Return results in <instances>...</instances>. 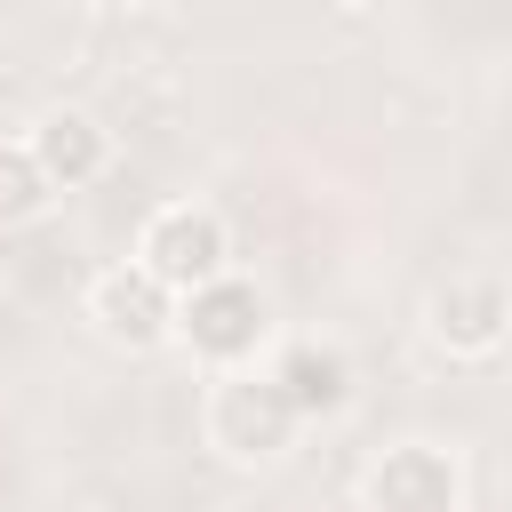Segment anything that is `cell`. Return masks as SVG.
I'll list each match as a JSON object with an SVG mask.
<instances>
[{"instance_id": "8992f818", "label": "cell", "mask_w": 512, "mask_h": 512, "mask_svg": "<svg viewBox=\"0 0 512 512\" xmlns=\"http://www.w3.org/2000/svg\"><path fill=\"white\" fill-rule=\"evenodd\" d=\"M424 328H432L440 352H456V360H488V352L504 344V328H512V296H504L496 272H456V280L432 288Z\"/></svg>"}, {"instance_id": "7a4b0ae2", "label": "cell", "mask_w": 512, "mask_h": 512, "mask_svg": "<svg viewBox=\"0 0 512 512\" xmlns=\"http://www.w3.org/2000/svg\"><path fill=\"white\" fill-rule=\"evenodd\" d=\"M200 432H208V448H216L224 464H272V456L296 440V416H288V400H280L272 376H240V368H232V376L208 384Z\"/></svg>"}, {"instance_id": "277c9868", "label": "cell", "mask_w": 512, "mask_h": 512, "mask_svg": "<svg viewBox=\"0 0 512 512\" xmlns=\"http://www.w3.org/2000/svg\"><path fill=\"white\" fill-rule=\"evenodd\" d=\"M464 504V464L432 440H400L368 464L360 512H456Z\"/></svg>"}, {"instance_id": "9c48e42d", "label": "cell", "mask_w": 512, "mask_h": 512, "mask_svg": "<svg viewBox=\"0 0 512 512\" xmlns=\"http://www.w3.org/2000/svg\"><path fill=\"white\" fill-rule=\"evenodd\" d=\"M48 200H56V192L40 184V168H32V152H24V136H0V224H32Z\"/></svg>"}, {"instance_id": "52a82bcc", "label": "cell", "mask_w": 512, "mask_h": 512, "mask_svg": "<svg viewBox=\"0 0 512 512\" xmlns=\"http://www.w3.org/2000/svg\"><path fill=\"white\" fill-rule=\"evenodd\" d=\"M24 152H32V168H40V184H48V192H80V184H96V176H104L112 136H104L80 104H56V112H40V120H32Z\"/></svg>"}, {"instance_id": "3957f363", "label": "cell", "mask_w": 512, "mask_h": 512, "mask_svg": "<svg viewBox=\"0 0 512 512\" xmlns=\"http://www.w3.org/2000/svg\"><path fill=\"white\" fill-rule=\"evenodd\" d=\"M264 296H256V280H240V272H224V280H208V288H192V296H176V336L200 352V360H248L256 344H264Z\"/></svg>"}, {"instance_id": "5b68a950", "label": "cell", "mask_w": 512, "mask_h": 512, "mask_svg": "<svg viewBox=\"0 0 512 512\" xmlns=\"http://www.w3.org/2000/svg\"><path fill=\"white\" fill-rule=\"evenodd\" d=\"M88 320H96L104 344H120V352H152V344L176 336V296H168L144 264H104V272L88 280Z\"/></svg>"}, {"instance_id": "ba28073f", "label": "cell", "mask_w": 512, "mask_h": 512, "mask_svg": "<svg viewBox=\"0 0 512 512\" xmlns=\"http://www.w3.org/2000/svg\"><path fill=\"white\" fill-rule=\"evenodd\" d=\"M272 384H280V400H288L296 424H304V416H336V408L352 400V360H344L336 344H288L280 368H272Z\"/></svg>"}, {"instance_id": "6da1fadb", "label": "cell", "mask_w": 512, "mask_h": 512, "mask_svg": "<svg viewBox=\"0 0 512 512\" xmlns=\"http://www.w3.org/2000/svg\"><path fill=\"white\" fill-rule=\"evenodd\" d=\"M128 264H144L168 296H192V288H208V280H224V272H232V240H224L216 208L168 200V208H152V216H144V232H136V256H128Z\"/></svg>"}]
</instances>
